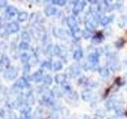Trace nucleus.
<instances>
[{
  "label": "nucleus",
  "instance_id": "obj_1",
  "mask_svg": "<svg viewBox=\"0 0 127 119\" xmlns=\"http://www.w3.org/2000/svg\"><path fill=\"white\" fill-rule=\"evenodd\" d=\"M87 5L85 1H78L75 4L74 7L72 8V12L75 15H78L80 12L83 10Z\"/></svg>",
  "mask_w": 127,
  "mask_h": 119
},
{
  "label": "nucleus",
  "instance_id": "obj_2",
  "mask_svg": "<svg viewBox=\"0 0 127 119\" xmlns=\"http://www.w3.org/2000/svg\"><path fill=\"white\" fill-rule=\"evenodd\" d=\"M81 96L83 101L85 102H89L91 98H93V92L91 90L86 89L84 90H83V92L81 94Z\"/></svg>",
  "mask_w": 127,
  "mask_h": 119
},
{
  "label": "nucleus",
  "instance_id": "obj_3",
  "mask_svg": "<svg viewBox=\"0 0 127 119\" xmlns=\"http://www.w3.org/2000/svg\"><path fill=\"white\" fill-rule=\"evenodd\" d=\"M67 24L71 30L78 27L77 26V21H76V19H75V18L74 17V16H69V17L67 18Z\"/></svg>",
  "mask_w": 127,
  "mask_h": 119
},
{
  "label": "nucleus",
  "instance_id": "obj_4",
  "mask_svg": "<svg viewBox=\"0 0 127 119\" xmlns=\"http://www.w3.org/2000/svg\"><path fill=\"white\" fill-rule=\"evenodd\" d=\"M118 103V100H115L114 98H111L110 99H109L108 101L106 102V108L108 110H111L114 109L115 107H116V104Z\"/></svg>",
  "mask_w": 127,
  "mask_h": 119
},
{
  "label": "nucleus",
  "instance_id": "obj_5",
  "mask_svg": "<svg viewBox=\"0 0 127 119\" xmlns=\"http://www.w3.org/2000/svg\"><path fill=\"white\" fill-rule=\"evenodd\" d=\"M104 40V36L103 33H102L101 32H98V33L92 37V43L95 44V45H98V44L102 43V41Z\"/></svg>",
  "mask_w": 127,
  "mask_h": 119
},
{
  "label": "nucleus",
  "instance_id": "obj_6",
  "mask_svg": "<svg viewBox=\"0 0 127 119\" xmlns=\"http://www.w3.org/2000/svg\"><path fill=\"white\" fill-rule=\"evenodd\" d=\"M71 34H72V36H73V37L75 40H79V39H80V37H82L83 32L79 30V27L74 28V29L71 30Z\"/></svg>",
  "mask_w": 127,
  "mask_h": 119
},
{
  "label": "nucleus",
  "instance_id": "obj_7",
  "mask_svg": "<svg viewBox=\"0 0 127 119\" xmlns=\"http://www.w3.org/2000/svg\"><path fill=\"white\" fill-rule=\"evenodd\" d=\"M88 61L93 64H96V63L98 62V55L95 53H90L88 55Z\"/></svg>",
  "mask_w": 127,
  "mask_h": 119
},
{
  "label": "nucleus",
  "instance_id": "obj_8",
  "mask_svg": "<svg viewBox=\"0 0 127 119\" xmlns=\"http://www.w3.org/2000/svg\"><path fill=\"white\" fill-rule=\"evenodd\" d=\"M66 75L64 74H59L57 75H56L55 80L57 82V84H64V83L66 80Z\"/></svg>",
  "mask_w": 127,
  "mask_h": 119
},
{
  "label": "nucleus",
  "instance_id": "obj_9",
  "mask_svg": "<svg viewBox=\"0 0 127 119\" xmlns=\"http://www.w3.org/2000/svg\"><path fill=\"white\" fill-rule=\"evenodd\" d=\"M113 19H114V15L110 16V17H106V16H105V17L102 18L101 20H100L101 25L103 26L108 25L110 22H111L113 21Z\"/></svg>",
  "mask_w": 127,
  "mask_h": 119
},
{
  "label": "nucleus",
  "instance_id": "obj_10",
  "mask_svg": "<svg viewBox=\"0 0 127 119\" xmlns=\"http://www.w3.org/2000/svg\"><path fill=\"white\" fill-rule=\"evenodd\" d=\"M98 71L102 77H107L110 75V71L107 67H99Z\"/></svg>",
  "mask_w": 127,
  "mask_h": 119
},
{
  "label": "nucleus",
  "instance_id": "obj_11",
  "mask_svg": "<svg viewBox=\"0 0 127 119\" xmlns=\"http://www.w3.org/2000/svg\"><path fill=\"white\" fill-rule=\"evenodd\" d=\"M83 51L80 49H79L77 50H75L74 52V53H73V59L75 60H79L82 57H83Z\"/></svg>",
  "mask_w": 127,
  "mask_h": 119
},
{
  "label": "nucleus",
  "instance_id": "obj_12",
  "mask_svg": "<svg viewBox=\"0 0 127 119\" xmlns=\"http://www.w3.org/2000/svg\"><path fill=\"white\" fill-rule=\"evenodd\" d=\"M56 12H57V9H56L55 7H52V6H49L45 9V13L47 16H52V15H54L56 14Z\"/></svg>",
  "mask_w": 127,
  "mask_h": 119
},
{
  "label": "nucleus",
  "instance_id": "obj_13",
  "mask_svg": "<svg viewBox=\"0 0 127 119\" xmlns=\"http://www.w3.org/2000/svg\"><path fill=\"white\" fill-rule=\"evenodd\" d=\"M125 43H126L125 39L118 38L116 41V42H115V46H116L117 48H118V49H121V48H122L123 46H124Z\"/></svg>",
  "mask_w": 127,
  "mask_h": 119
},
{
  "label": "nucleus",
  "instance_id": "obj_14",
  "mask_svg": "<svg viewBox=\"0 0 127 119\" xmlns=\"http://www.w3.org/2000/svg\"><path fill=\"white\" fill-rule=\"evenodd\" d=\"M126 17L125 16H122V17L119 18V19L118 20V25L120 28H123L125 26L126 24Z\"/></svg>",
  "mask_w": 127,
  "mask_h": 119
},
{
  "label": "nucleus",
  "instance_id": "obj_15",
  "mask_svg": "<svg viewBox=\"0 0 127 119\" xmlns=\"http://www.w3.org/2000/svg\"><path fill=\"white\" fill-rule=\"evenodd\" d=\"M62 63L61 62H60V61H57V62H55L54 63V64H53V69L55 71H60V70H61L62 69Z\"/></svg>",
  "mask_w": 127,
  "mask_h": 119
},
{
  "label": "nucleus",
  "instance_id": "obj_16",
  "mask_svg": "<svg viewBox=\"0 0 127 119\" xmlns=\"http://www.w3.org/2000/svg\"><path fill=\"white\" fill-rule=\"evenodd\" d=\"M59 35H60V37H61V38H66L68 37L67 32L64 30H59Z\"/></svg>",
  "mask_w": 127,
  "mask_h": 119
},
{
  "label": "nucleus",
  "instance_id": "obj_17",
  "mask_svg": "<svg viewBox=\"0 0 127 119\" xmlns=\"http://www.w3.org/2000/svg\"><path fill=\"white\" fill-rule=\"evenodd\" d=\"M85 27H86L87 30L91 31V32H92L95 30V27L88 22H85Z\"/></svg>",
  "mask_w": 127,
  "mask_h": 119
},
{
  "label": "nucleus",
  "instance_id": "obj_18",
  "mask_svg": "<svg viewBox=\"0 0 127 119\" xmlns=\"http://www.w3.org/2000/svg\"><path fill=\"white\" fill-rule=\"evenodd\" d=\"M115 83H116V84H117L118 87H120V86L124 85L125 83H126V81H125V80H122V78H117V79H116V80H115Z\"/></svg>",
  "mask_w": 127,
  "mask_h": 119
},
{
  "label": "nucleus",
  "instance_id": "obj_19",
  "mask_svg": "<svg viewBox=\"0 0 127 119\" xmlns=\"http://www.w3.org/2000/svg\"><path fill=\"white\" fill-rule=\"evenodd\" d=\"M91 32L86 30H84V31H83L82 36H83V37H84L85 39H87V38H89V37H91Z\"/></svg>",
  "mask_w": 127,
  "mask_h": 119
},
{
  "label": "nucleus",
  "instance_id": "obj_20",
  "mask_svg": "<svg viewBox=\"0 0 127 119\" xmlns=\"http://www.w3.org/2000/svg\"><path fill=\"white\" fill-rule=\"evenodd\" d=\"M114 8H116L117 10H118V11H122L123 10V4L120 2H118L114 5Z\"/></svg>",
  "mask_w": 127,
  "mask_h": 119
},
{
  "label": "nucleus",
  "instance_id": "obj_21",
  "mask_svg": "<svg viewBox=\"0 0 127 119\" xmlns=\"http://www.w3.org/2000/svg\"><path fill=\"white\" fill-rule=\"evenodd\" d=\"M115 114H116V115L118 117H122V115L124 114V111L121 108H117L115 110Z\"/></svg>",
  "mask_w": 127,
  "mask_h": 119
},
{
  "label": "nucleus",
  "instance_id": "obj_22",
  "mask_svg": "<svg viewBox=\"0 0 127 119\" xmlns=\"http://www.w3.org/2000/svg\"><path fill=\"white\" fill-rule=\"evenodd\" d=\"M110 69L112 70L113 71H118L120 69V65L119 64H117L116 63H114V64H111L110 66Z\"/></svg>",
  "mask_w": 127,
  "mask_h": 119
},
{
  "label": "nucleus",
  "instance_id": "obj_23",
  "mask_svg": "<svg viewBox=\"0 0 127 119\" xmlns=\"http://www.w3.org/2000/svg\"><path fill=\"white\" fill-rule=\"evenodd\" d=\"M53 3L57 4V5H59V6H64L66 4V1H64V0H59V1H55V0H53Z\"/></svg>",
  "mask_w": 127,
  "mask_h": 119
},
{
  "label": "nucleus",
  "instance_id": "obj_24",
  "mask_svg": "<svg viewBox=\"0 0 127 119\" xmlns=\"http://www.w3.org/2000/svg\"><path fill=\"white\" fill-rule=\"evenodd\" d=\"M26 18H27V14L26 13H22V14H20L18 19L20 20V21H25V20L26 19Z\"/></svg>",
  "mask_w": 127,
  "mask_h": 119
},
{
  "label": "nucleus",
  "instance_id": "obj_25",
  "mask_svg": "<svg viewBox=\"0 0 127 119\" xmlns=\"http://www.w3.org/2000/svg\"><path fill=\"white\" fill-rule=\"evenodd\" d=\"M64 89L65 91H67V92L71 93V87L69 84L64 85Z\"/></svg>",
  "mask_w": 127,
  "mask_h": 119
},
{
  "label": "nucleus",
  "instance_id": "obj_26",
  "mask_svg": "<svg viewBox=\"0 0 127 119\" xmlns=\"http://www.w3.org/2000/svg\"><path fill=\"white\" fill-rule=\"evenodd\" d=\"M45 83H46V84H51V83H52V78L50 76L45 77Z\"/></svg>",
  "mask_w": 127,
  "mask_h": 119
},
{
  "label": "nucleus",
  "instance_id": "obj_27",
  "mask_svg": "<svg viewBox=\"0 0 127 119\" xmlns=\"http://www.w3.org/2000/svg\"><path fill=\"white\" fill-rule=\"evenodd\" d=\"M23 38H24V39H26L27 41H29V40H30L29 36H28V34H26V33H24V35H23Z\"/></svg>",
  "mask_w": 127,
  "mask_h": 119
},
{
  "label": "nucleus",
  "instance_id": "obj_28",
  "mask_svg": "<svg viewBox=\"0 0 127 119\" xmlns=\"http://www.w3.org/2000/svg\"><path fill=\"white\" fill-rule=\"evenodd\" d=\"M91 4H92V5H95V4H97V1H93V0H89L88 1Z\"/></svg>",
  "mask_w": 127,
  "mask_h": 119
},
{
  "label": "nucleus",
  "instance_id": "obj_29",
  "mask_svg": "<svg viewBox=\"0 0 127 119\" xmlns=\"http://www.w3.org/2000/svg\"><path fill=\"white\" fill-rule=\"evenodd\" d=\"M125 62H126V65H127V58L126 59V60H125Z\"/></svg>",
  "mask_w": 127,
  "mask_h": 119
}]
</instances>
